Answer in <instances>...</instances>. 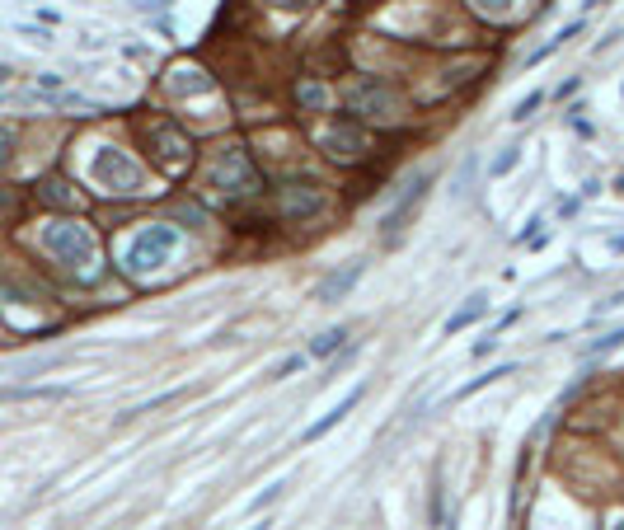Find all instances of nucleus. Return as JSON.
Returning a JSON list of instances; mask_svg holds the SVG:
<instances>
[{"label": "nucleus", "instance_id": "1", "mask_svg": "<svg viewBox=\"0 0 624 530\" xmlns=\"http://www.w3.org/2000/svg\"><path fill=\"white\" fill-rule=\"evenodd\" d=\"M38 240H43V249L52 254L61 268L90 277L94 258H99V244H94V235H90V225H80V221H47Z\"/></svg>", "mask_w": 624, "mask_h": 530}, {"label": "nucleus", "instance_id": "2", "mask_svg": "<svg viewBox=\"0 0 624 530\" xmlns=\"http://www.w3.org/2000/svg\"><path fill=\"white\" fill-rule=\"evenodd\" d=\"M207 184L225 197H254L263 188V174H258V164L249 160L244 146H221L207 164Z\"/></svg>", "mask_w": 624, "mask_h": 530}, {"label": "nucleus", "instance_id": "3", "mask_svg": "<svg viewBox=\"0 0 624 530\" xmlns=\"http://www.w3.org/2000/svg\"><path fill=\"white\" fill-rule=\"evenodd\" d=\"M90 178L104 193H141L146 188V170L127 151H118V146H99L90 155Z\"/></svg>", "mask_w": 624, "mask_h": 530}, {"label": "nucleus", "instance_id": "4", "mask_svg": "<svg viewBox=\"0 0 624 530\" xmlns=\"http://www.w3.org/2000/svg\"><path fill=\"white\" fill-rule=\"evenodd\" d=\"M174 244H178L174 225H146V230H137V235L127 240V254H122L127 273H137V277L155 273L160 263H164V258L174 254Z\"/></svg>", "mask_w": 624, "mask_h": 530}, {"label": "nucleus", "instance_id": "5", "mask_svg": "<svg viewBox=\"0 0 624 530\" xmlns=\"http://www.w3.org/2000/svg\"><path fill=\"white\" fill-rule=\"evenodd\" d=\"M348 108L367 113V118H381V123H394L399 118V94L385 80H361V85H348Z\"/></svg>", "mask_w": 624, "mask_h": 530}, {"label": "nucleus", "instance_id": "6", "mask_svg": "<svg viewBox=\"0 0 624 530\" xmlns=\"http://www.w3.org/2000/svg\"><path fill=\"white\" fill-rule=\"evenodd\" d=\"M151 151H155V160H160L164 174H184L188 164H193V141H188L174 123L151 127Z\"/></svg>", "mask_w": 624, "mask_h": 530}, {"label": "nucleus", "instance_id": "7", "mask_svg": "<svg viewBox=\"0 0 624 530\" xmlns=\"http://www.w3.org/2000/svg\"><path fill=\"white\" fill-rule=\"evenodd\" d=\"M427 188H432V174H414V178H408L404 197H399V202H394V207L385 211V221H381V240H385V244H394V240H399V230H404L408 221H414V211L423 207Z\"/></svg>", "mask_w": 624, "mask_h": 530}, {"label": "nucleus", "instance_id": "8", "mask_svg": "<svg viewBox=\"0 0 624 530\" xmlns=\"http://www.w3.org/2000/svg\"><path fill=\"white\" fill-rule=\"evenodd\" d=\"M320 146L328 155H334L338 164H352L367 155V131H361V123H348V118H338V123H328L320 131Z\"/></svg>", "mask_w": 624, "mask_h": 530}, {"label": "nucleus", "instance_id": "9", "mask_svg": "<svg viewBox=\"0 0 624 530\" xmlns=\"http://www.w3.org/2000/svg\"><path fill=\"white\" fill-rule=\"evenodd\" d=\"M320 207H324V188L310 174H296L282 184V217L287 221H305V217H315Z\"/></svg>", "mask_w": 624, "mask_h": 530}, {"label": "nucleus", "instance_id": "10", "mask_svg": "<svg viewBox=\"0 0 624 530\" xmlns=\"http://www.w3.org/2000/svg\"><path fill=\"white\" fill-rule=\"evenodd\" d=\"M361 268H367V263L361 258H352V263H343V268H334L328 273L320 287H315V301H324V305H334V301H343V296H348L357 281H361Z\"/></svg>", "mask_w": 624, "mask_h": 530}, {"label": "nucleus", "instance_id": "11", "mask_svg": "<svg viewBox=\"0 0 624 530\" xmlns=\"http://www.w3.org/2000/svg\"><path fill=\"white\" fill-rule=\"evenodd\" d=\"M361 394H367L361 385H357V390H348V394H343V399H338L334 408H328V413H324L320 423H310V427H305V441H320V437H328V432H334V427H338V423H343V418H348V413H352V408L361 404Z\"/></svg>", "mask_w": 624, "mask_h": 530}, {"label": "nucleus", "instance_id": "12", "mask_svg": "<svg viewBox=\"0 0 624 530\" xmlns=\"http://www.w3.org/2000/svg\"><path fill=\"white\" fill-rule=\"evenodd\" d=\"M164 85H170V94H174V99H188V94H207V90H217V80L202 75L197 66H178V71H174L170 80H164Z\"/></svg>", "mask_w": 624, "mask_h": 530}, {"label": "nucleus", "instance_id": "13", "mask_svg": "<svg viewBox=\"0 0 624 530\" xmlns=\"http://www.w3.org/2000/svg\"><path fill=\"white\" fill-rule=\"evenodd\" d=\"M484 314H488V296H484V291H474L470 301H465V305H460V310L451 314V320H446V334H460V328H470L474 320H484Z\"/></svg>", "mask_w": 624, "mask_h": 530}, {"label": "nucleus", "instance_id": "14", "mask_svg": "<svg viewBox=\"0 0 624 530\" xmlns=\"http://www.w3.org/2000/svg\"><path fill=\"white\" fill-rule=\"evenodd\" d=\"M343 343H348V324H334V328H324V334L310 338V357H320V361H324V357H334Z\"/></svg>", "mask_w": 624, "mask_h": 530}, {"label": "nucleus", "instance_id": "15", "mask_svg": "<svg viewBox=\"0 0 624 530\" xmlns=\"http://www.w3.org/2000/svg\"><path fill=\"white\" fill-rule=\"evenodd\" d=\"M578 33H582V20H573L568 28H558V33H554V38L545 43V47H535V52H531V57H525V66H535V61H545V57H549V52H558V47H564L568 38H578Z\"/></svg>", "mask_w": 624, "mask_h": 530}, {"label": "nucleus", "instance_id": "16", "mask_svg": "<svg viewBox=\"0 0 624 530\" xmlns=\"http://www.w3.org/2000/svg\"><path fill=\"white\" fill-rule=\"evenodd\" d=\"M43 202H52V207H75V193L66 178H43V188H38Z\"/></svg>", "mask_w": 624, "mask_h": 530}, {"label": "nucleus", "instance_id": "17", "mask_svg": "<svg viewBox=\"0 0 624 530\" xmlns=\"http://www.w3.org/2000/svg\"><path fill=\"white\" fill-rule=\"evenodd\" d=\"M0 399H66L61 385H33V390H0Z\"/></svg>", "mask_w": 624, "mask_h": 530}, {"label": "nucleus", "instance_id": "18", "mask_svg": "<svg viewBox=\"0 0 624 530\" xmlns=\"http://www.w3.org/2000/svg\"><path fill=\"white\" fill-rule=\"evenodd\" d=\"M512 371H517V367H498V371H488V376H474L470 385H460V390H455V399H470L474 390H484V385H493L498 376H512Z\"/></svg>", "mask_w": 624, "mask_h": 530}, {"label": "nucleus", "instance_id": "19", "mask_svg": "<svg viewBox=\"0 0 624 530\" xmlns=\"http://www.w3.org/2000/svg\"><path fill=\"white\" fill-rule=\"evenodd\" d=\"M517 164H521V146H507V151H502L498 160L488 164V174H512Z\"/></svg>", "mask_w": 624, "mask_h": 530}, {"label": "nucleus", "instance_id": "20", "mask_svg": "<svg viewBox=\"0 0 624 530\" xmlns=\"http://www.w3.org/2000/svg\"><path fill=\"white\" fill-rule=\"evenodd\" d=\"M282 493H287V479H273V484H268V488H263L258 498L249 502V511H263L268 502H277V498H282Z\"/></svg>", "mask_w": 624, "mask_h": 530}, {"label": "nucleus", "instance_id": "21", "mask_svg": "<svg viewBox=\"0 0 624 530\" xmlns=\"http://www.w3.org/2000/svg\"><path fill=\"white\" fill-rule=\"evenodd\" d=\"M615 347H624V328H611L605 338H596L587 347V357H601V352H615Z\"/></svg>", "mask_w": 624, "mask_h": 530}, {"label": "nucleus", "instance_id": "22", "mask_svg": "<svg viewBox=\"0 0 624 530\" xmlns=\"http://www.w3.org/2000/svg\"><path fill=\"white\" fill-rule=\"evenodd\" d=\"M14 146H20V131H14V127H0V164L14 160Z\"/></svg>", "mask_w": 624, "mask_h": 530}, {"label": "nucleus", "instance_id": "23", "mask_svg": "<svg viewBox=\"0 0 624 530\" xmlns=\"http://www.w3.org/2000/svg\"><path fill=\"white\" fill-rule=\"evenodd\" d=\"M540 99H545V94H540V90H535V94H525V99H521V104L512 108V123H525V118H531V113L540 108Z\"/></svg>", "mask_w": 624, "mask_h": 530}, {"label": "nucleus", "instance_id": "24", "mask_svg": "<svg viewBox=\"0 0 624 530\" xmlns=\"http://www.w3.org/2000/svg\"><path fill=\"white\" fill-rule=\"evenodd\" d=\"M301 104H305V108H324V104H328L324 85H301Z\"/></svg>", "mask_w": 624, "mask_h": 530}, {"label": "nucleus", "instance_id": "25", "mask_svg": "<svg viewBox=\"0 0 624 530\" xmlns=\"http://www.w3.org/2000/svg\"><path fill=\"white\" fill-rule=\"evenodd\" d=\"M301 361H305V357H287V361H277V367H273V380H287V376H296V371H301Z\"/></svg>", "mask_w": 624, "mask_h": 530}, {"label": "nucleus", "instance_id": "26", "mask_svg": "<svg viewBox=\"0 0 624 530\" xmlns=\"http://www.w3.org/2000/svg\"><path fill=\"white\" fill-rule=\"evenodd\" d=\"M268 5H273V10H305L310 0H268Z\"/></svg>", "mask_w": 624, "mask_h": 530}, {"label": "nucleus", "instance_id": "27", "mask_svg": "<svg viewBox=\"0 0 624 530\" xmlns=\"http://www.w3.org/2000/svg\"><path fill=\"white\" fill-rule=\"evenodd\" d=\"M493 347H498V338H479V343H474V357H488Z\"/></svg>", "mask_w": 624, "mask_h": 530}, {"label": "nucleus", "instance_id": "28", "mask_svg": "<svg viewBox=\"0 0 624 530\" xmlns=\"http://www.w3.org/2000/svg\"><path fill=\"white\" fill-rule=\"evenodd\" d=\"M479 5H484V10H507L512 0H479Z\"/></svg>", "mask_w": 624, "mask_h": 530}, {"label": "nucleus", "instance_id": "29", "mask_svg": "<svg viewBox=\"0 0 624 530\" xmlns=\"http://www.w3.org/2000/svg\"><path fill=\"white\" fill-rule=\"evenodd\" d=\"M10 75H14V71H10V66H0V85H10Z\"/></svg>", "mask_w": 624, "mask_h": 530}, {"label": "nucleus", "instance_id": "30", "mask_svg": "<svg viewBox=\"0 0 624 530\" xmlns=\"http://www.w3.org/2000/svg\"><path fill=\"white\" fill-rule=\"evenodd\" d=\"M611 249H615V254H624V235H615V240H611Z\"/></svg>", "mask_w": 624, "mask_h": 530}, {"label": "nucleus", "instance_id": "31", "mask_svg": "<svg viewBox=\"0 0 624 530\" xmlns=\"http://www.w3.org/2000/svg\"><path fill=\"white\" fill-rule=\"evenodd\" d=\"M615 193H620V197H624V170H620V174H615Z\"/></svg>", "mask_w": 624, "mask_h": 530}, {"label": "nucleus", "instance_id": "32", "mask_svg": "<svg viewBox=\"0 0 624 530\" xmlns=\"http://www.w3.org/2000/svg\"><path fill=\"white\" fill-rule=\"evenodd\" d=\"M615 530H624V517H620V521H615Z\"/></svg>", "mask_w": 624, "mask_h": 530}]
</instances>
